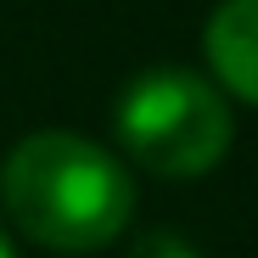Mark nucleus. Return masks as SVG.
<instances>
[{"label":"nucleus","mask_w":258,"mask_h":258,"mask_svg":"<svg viewBox=\"0 0 258 258\" xmlns=\"http://www.w3.org/2000/svg\"><path fill=\"white\" fill-rule=\"evenodd\" d=\"M112 135L123 157L157 180H202L236 141L230 101L191 68H146L118 90Z\"/></svg>","instance_id":"2"},{"label":"nucleus","mask_w":258,"mask_h":258,"mask_svg":"<svg viewBox=\"0 0 258 258\" xmlns=\"http://www.w3.org/2000/svg\"><path fill=\"white\" fill-rule=\"evenodd\" d=\"M6 219L51 252H101L135 219V174L79 129H34L0 157Z\"/></svg>","instance_id":"1"},{"label":"nucleus","mask_w":258,"mask_h":258,"mask_svg":"<svg viewBox=\"0 0 258 258\" xmlns=\"http://www.w3.org/2000/svg\"><path fill=\"white\" fill-rule=\"evenodd\" d=\"M0 258H17V241H12L6 230H0Z\"/></svg>","instance_id":"5"},{"label":"nucleus","mask_w":258,"mask_h":258,"mask_svg":"<svg viewBox=\"0 0 258 258\" xmlns=\"http://www.w3.org/2000/svg\"><path fill=\"white\" fill-rule=\"evenodd\" d=\"M123 258H202V247L185 241L180 230H146V236H135V247Z\"/></svg>","instance_id":"4"},{"label":"nucleus","mask_w":258,"mask_h":258,"mask_svg":"<svg viewBox=\"0 0 258 258\" xmlns=\"http://www.w3.org/2000/svg\"><path fill=\"white\" fill-rule=\"evenodd\" d=\"M202 56L225 96L258 107V0H219L202 23Z\"/></svg>","instance_id":"3"}]
</instances>
